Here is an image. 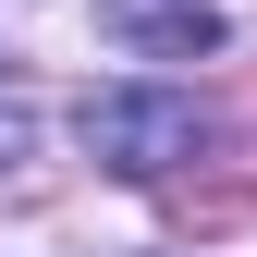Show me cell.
<instances>
[{"label": "cell", "mask_w": 257, "mask_h": 257, "mask_svg": "<svg viewBox=\"0 0 257 257\" xmlns=\"http://www.w3.org/2000/svg\"><path fill=\"white\" fill-rule=\"evenodd\" d=\"M13 159H25V122H13V110H0V172H13Z\"/></svg>", "instance_id": "3957f363"}, {"label": "cell", "mask_w": 257, "mask_h": 257, "mask_svg": "<svg viewBox=\"0 0 257 257\" xmlns=\"http://www.w3.org/2000/svg\"><path fill=\"white\" fill-rule=\"evenodd\" d=\"M98 37L135 49V61H208L220 49V13L208 0H98Z\"/></svg>", "instance_id": "7a4b0ae2"}, {"label": "cell", "mask_w": 257, "mask_h": 257, "mask_svg": "<svg viewBox=\"0 0 257 257\" xmlns=\"http://www.w3.org/2000/svg\"><path fill=\"white\" fill-rule=\"evenodd\" d=\"M208 122L196 98H172V86H110V98H86V159H110V172H172V159H196Z\"/></svg>", "instance_id": "6da1fadb"}]
</instances>
